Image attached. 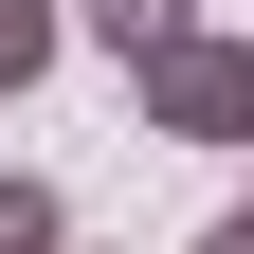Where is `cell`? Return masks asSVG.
Listing matches in <instances>:
<instances>
[{"mask_svg":"<svg viewBox=\"0 0 254 254\" xmlns=\"http://www.w3.org/2000/svg\"><path fill=\"white\" fill-rule=\"evenodd\" d=\"M0 254H73V200L55 182H0Z\"/></svg>","mask_w":254,"mask_h":254,"instance_id":"obj_4","label":"cell"},{"mask_svg":"<svg viewBox=\"0 0 254 254\" xmlns=\"http://www.w3.org/2000/svg\"><path fill=\"white\" fill-rule=\"evenodd\" d=\"M127 91H145V127H164V145H254V37H218V18H200L182 55H145Z\"/></svg>","mask_w":254,"mask_h":254,"instance_id":"obj_1","label":"cell"},{"mask_svg":"<svg viewBox=\"0 0 254 254\" xmlns=\"http://www.w3.org/2000/svg\"><path fill=\"white\" fill-rule=\"evenodd\" d=\"M55 55H73V0H0V109H18Z\"/></svg>","mask_w":254,"mask_h":254,"instance_id":"obj_3","label":"cell"},{"mask_svg":"<svg viewBox=\"0 0 254 254\" xmlns=\"http://www.w3.org/2000/svg\"><path fill=\"white\" fill-rule=\"evenodd\" d=\"M200 254H254V218H218V236H200Z\"/></svg>","mask_w":254,"mask_h":254,"instance_id":"obj_5","label":"cell"},{"mask_svg":"<svg viewBox=\"0 0 254 254\" xmlns=\"http://www.w3.org/2000/svg\"><path fill=\"white\" fill-rule=\"evenodd\" d=\"M73 37L145 73V55H182V37H200V0H73Z\"/></svg>","mask_w":254,"mask_h":254,"instance_id":"obj_2","label":"cell"},{"mask_svg":"<svg viewBox=\"0 0 254 254\" xmlns=\"http://www.w3.org/2000/svg\"><path fill=\"white\" fill-rule=\"evenodd\" d=\"M236 218H254V200H236Z\"/></svg>","mask_w":254,"mask_h":254,"instance_id":"obj_6","label":"cell"}]
</instances>
